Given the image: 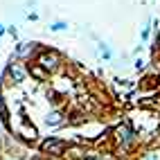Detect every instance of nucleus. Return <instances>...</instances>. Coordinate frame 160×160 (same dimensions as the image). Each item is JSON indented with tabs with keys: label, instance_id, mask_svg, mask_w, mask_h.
I'll return each mask as SVG.
<instances>
[{
	"label": "nucleus",
	"instance_id": "obj_3",
	"mask_svg": "<svg viewBox=\"0 0 160 160\" xmlns=\"http://www.w3.org/2000/svg\"><path fill=\"white\" fill-rule=\"evenodd\" d=\"M18 135H23L25 140H36V135H38L36 126L29 122V117H27L25 113L20 115V129H18Z\"/></svg>",
	"mask_w": 160,
	"mask_h": 160
},
{
	"label": "nucleus",
	"instance_id": "obj_9",
	"mask_svg": "<svg viewBox=\"0 0 160 160\" xmlns=\"http://www.w3.org/2000/svg\"><path fill=\"white\" fill-rule=\"evenodd\" d=\"M138 72H142V70H147V61L144 59H135V66H133Z\"/></svg>",
	"mask_w": 160,
	"mask_h": 160
},
{
	"label": "nucleus",
	"instance_id": "obj_12",
	"mask_svg": "<svg viewBox=\"0 0 160 160\" xmlns=\"http://www.w3.org/2000/svg\"><path fill=\"white\" fill-rule=\"evenodd\" d=\"M142 160H160V153H151V156H147V158H142Z\"/></svg>",
	"mask_w": 160,
	"mask_h": 160
},
{
	"label": "nucleus",
	"instance_id": "obj_1",
	"mask_svg": "<svg viewBox=\"0 0 160 160\" xmlns=\"http://www.w3.org/2000/svg\"><path fill=\"white\" fill-rule=\"evenodd\" d=\"M68 142L66 140H61V138H57V135H50V138H45L43 142H41V153H45V156H52V158H59V156H63L68 151Z\"/></svg>",
	"mask_w": 160,
	"mask_h": 160
},
{
	"label": "nucleus",
	"instance_id": "obj_2",
	"mask_svg": "<svg viewBox=\"0 0 160 160\" xmlns=\"http://www.w3.org/2000/svg\"><path fill=\"white\" fill-rule=\"evenodd\" d=\"M36 63H38V66H43L48 72H54V70L61 68V57H59L57 50H43V52L38 54Z\"/></svg>",
	"mask_w": 160,
	"mask_h": 160
},
{
	"label": "nucleus",
	"instance_id": "obj_15",
	"mask_svg": "<svg viewBox=\"0 0 160 160\" xmlns=\"http://www.w3.org/2000/svg\"><path fill=\"white\" fill-rule=\"evenodd\" d=\"M27 2H36V0H27Z\"/></svg>",
	"mask_w": 160,
	"mask_h": 160
},
{
	"label": "nucleus",
	"instance_id": "obj_10",
	"mask_svg": "<svg viewBox=\"0 0 160 160\" xmlns=\"http://www.w3.org/2000/svg\"><path fill=\"white\" fill-rule=\"evenodd\" d=\"M7 34H9V36H14V38H18V29L12 25V27H7Z\"/></svg>",
	"mask_w": 160,
	"mask_h": 160
},
{
	"label": "nucleus",
	"instance_id": "obj_13",
	"mask_svg": "<svg viewBox=\"0 0 160 160\" xmlns=\"http://www.w3.org/2000/svg\"><path fill=\"white\" fill-rule=\"evenodd\" d=\"M27 18H29V20H38V14L32 12V14H27Z\"/></svg>",
	"mask_w": 160,
	"mask_h": 160
},
{
	"label": "nucleus",
	"instance_id": "obj_11",
	"mask_svg": "<svg viewBox=\"0 0 160 160\" xmlns=\"http://www.w3.org/2000/svg\"><path fill=\"white\" fill-rule=\"evenodd\" d=\"M83 160H104V158L97 156V153H88V156H83Z\"/></svg>",
	"mask_w": 160,
	"mask_h": 160
},
{
	"label": "nucleus",
	"instance_id": "obj_8",
	"mask_svg": "<svg viewBox=\"0 0 160 160\" xmlns=\"http://www.w3.org/2000/svg\"><path fill=\"white\" fill-rule=\"evenodd\" d=\"M68 29V23H63V20H54V23H50V32H63Z\"/></svg>",
	"mask_w": 160,
	"mask_h": 160
},
{
	"label": "nucleus",
	"instance_id": "obj_5",
	"mask_svg": "<svg viewBox=\"0 0 160 160\" xmlns=\"http://www.w3.org/2000/svg\"><path fill=\"white\" fill-rule=\"evenodd\" d=\"M36 45H38V43H18L12 57H14V59H27V57H32V54H34Z\"/></svg>",
	"mask_w": 160,
	"mask_h": 160
},
{
	"label": "nucleus",
	"instance_id": "obj_6",
	"mask_svg": "<svg viewBox=\"0 0 160 160\" xmlns=\"http://www.w3.org/2000/svg\"><path fill=\"white\" fill-rule=\"evenodd\" d=\"M27 74H32L36 81H48L50 79V72L43 66H38V63H29V66H27Z\"/></svg>",
	"mask_w": 160,
	"mask_h": 160
},
{
	"label": "nucleus",
	"instance_id": "obj_14",
	"mask_svg": "<svg viewBox=\"0 0 160 160\" xmlns=\"http://www.w3.org/2000/svg\"><path fill=\"white\" fill-rule=\"evenodd\" d=\"M5 32H7V27H5V25H0V36H2Z\"/></svg>",
	"mask_w": 160,
	"mask_h": 160
},
{
	"label": "nucleus",
	"instance_id": "obj_7",
	"mask_svg": "<svg viewBox=\"0 0 160 160\" xmlns=\"http://www.w3.org/2000/svg\"><path fill=\"white\" fill-rule=\"evenodd\" d=\"M97 52H99V57L104 61H111L113 59V52H111V48L106 45V43H97Z\"/></svg>",
	"mask_w": 160,
	"mask_h": 160
},
{
	"label": "nucleus",
	"instance_id": "obj_4",
	"mask_svg": "<svg viewBox=\"0 0 160 160\" xmlns=\"http://www.w3.org/2000/svg\"><path fill=\"white\" fill-rule=\"evenodd\" d=\"M45 126H52V129H57V126H63V124H68V120H66V115H63L61 111H50L48 115H45Z\"/></svg>",
	"mask_w": 160,
	"mask_h": 160
}]
</instances>
